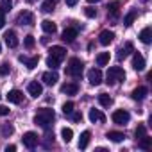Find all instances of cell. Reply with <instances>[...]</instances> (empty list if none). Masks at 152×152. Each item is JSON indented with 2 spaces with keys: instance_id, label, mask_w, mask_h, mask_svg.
Wrapping results in <instances>:
<instances>
[{
  "instance_id": "6da1fadb",
  "label": "cell",
  "mask_w": 152,
  "mask_h": 152,
  "mask_svg": "<svg viewBox=\"0 0 152 152\" xmlns=\"http://www.w3.org/2000/svg\"><path fill=\"white\" fill-rule=\"evenodd\" d=\"M54 118H56L54 111L48 109V107H43V109H39L38 115L34 116V124L39 125V127H43V129H48V125L54 122Z\"/></svg>"
},
{
  "instance_id": "7a4b0ae2",
  "label": "cell",
  "mask_w": 152,
  "mask_h": 152,
  "mask_svg": "<svg viewBox=\"0 0 152 152\" xmlns=\"http://www.w3.org/2000/svg\"><path fill=\"white\" fill-rule=\"evenodd\" d=\"M106 79H107V81H106L107 84L124 83V81H125V72H124V68H120V66H111V68L107 70Z\"/></svg>"
},
{
  "instance_id": "3957f363",
  "label": "cell",
  "mask_w": 152,
  "mask_h": 152,
  "mask_svg": "<svg viewBox=\"0 0 152 152\" xmlns=\"http://www.w3.org/2000/svg\"><path fill=\"white\" fill-rule=\"evenodd\" d=\"M84 70V63L79 57H72L68 63V73L73 75V77H81V73Z\"/></svg>"
},
{
  "instance_id": "277c9868",
  "label": "cell",
  "mask_w": 152,
  "mask_h": 152,
  "mask_svg": "<svg viewBox=\"0 0 152 152\" xmlns=\"http://www.w3.org/2000/svg\"><path fill=\"white\" fill-rule=\"evenodd\" d=\"M111 118H113V122H115V124H118V125H125V124L131 120V115H129L125 109H116V111L113 113V116H111Z\"/></svg>"
},
{
  "instance_id": "5b68a950",
  "label": "cell",
  "mask_w": 152,
  "mask_h": 152,
  "mask_svg": "<svg viewBox=\"0 0 152 152\" xmlns=\"http://www.w3.org/2000/svg\"><path fill=\"white\" fill-rule=\"evenodd\" d=\"M16 23H20V25H34V15L31 11H22L16 16Z\"/></svg>"
},
{
  "instance_id": "8992f818",
  "label": "cell",
  "mask_w": 152,
  "mask_h": 152,
  "mask_svg": "<svg viewBox=\"0 0 152 152\" xmlns=\"http://www.w3.org/2000/svg\"><path fill=\"white\" fill-rule=\"evenodd\" d=\"M22 143H23L27 148H34V147L38 145V134H36V132H32V131L25 132V134H23V138H22Z\"/></svg>"
},
{
  "instance_id": "52a82bcc",
  "label": "cell",
  "mask_w": 152,
  "mask_h": 152,
  "mask_svg": "<svg viewBox=\"0 0 152 152\" xmlns=\"http://www.w3.org/2000/svg\"><path fill=\"white\" fill-rule=\"evenodd\" d=\"M88 81H90L91 86H99V84L102 83V72H100L99 68H91V70L88 72Z\"/></svg>"
},
{
  "instance_id": "ba28073f",
  "label": "cell",
  "mask_w": 152,
  "mask_h": 152,
  "mask_svg": "<svg viewBox=\"0 0 152 152\" xmlns=\"http://www.w3.org/2000/svg\"><path fill=\"white\" fill-rule=\"evenodd\" d=\"M75 38H77V27H66L61 34V39L66 41V43H72Z\"/></svg>"
},
{
  "instance_id": "9c48e42d",
  "label": "cell",
  "mask_w": 152,
  "mask_h": 152,
  "mask_svg": "<svg viewBox=\"0 0 152 152\" xmlns=\"http://www.w3.org/2000/svg\"><path fill=\"white\" fill-rule=\"evenodd\" d=\"M27 91H29V95H31V97L38 99V97L43 93V86H41L38 81H32V83H29V86H27Z\"/></svg>"
},
{
  "instance_id": "30bf717a",
  "label": "cell",
  "mask_w": 152,
  "mask_h": 152,
  "mask_svg": "<svg viewBox=\"0 0 152 152\" xmlns=\"http://www.w3.org/2000/svg\"><path fill=\"white\" fill-rule=\"evenodd\" d=\"M132 68H134L136 72L145 70V57H143L140 52H134V56H132Z\"/></svg>"
},
{
  "instance_id": "8fae6325",
  "label": "cell",
  "mask_w": 152,
  "mask_h": 152,
  "mask_svg": "<svg viewBox=\"0 0 152 152\" xmlns=\"http://www.w3.org/2000/svg\"><path fill=\"white\" fill-rule=\"evenodd\" d=\"M113 39H115V32H113V31H102V32L99 34V43L104 45V47H107Z\"/></svg>"
},
{
  "instance_id": "7c38bea8",
  "label": "cell",
  "mask_w": 152,
  "mask_h": 152,
  "mask_svg": "<svg viewBox=\"0 0 152 152\" xmlns=\"http://www.w3.org/2000/svg\"><path fill=\"white\" fill-rule=\"evenodd\" d=\"M29 70H34L36 66H38V63H39V56H32V57H25V56H20L18 57Z\"/></svg>"
},
{
  "instance_id": "4fadbf2b",
  "label": "cell",
  "mask_w": 152,
  "mask_h": 152,
  "mask_svg": "<svg viewBox=\"0 0 152 152\" xmlns=\"http://www.w3.org/2000/svg\"><path fill=\"white\" fill-rule=\"evenodd\" d=\"M50 56L56 57L57 61H61V59L66 57V48H63V47H59V45H54V47L50 48Z\"/></svg>"
},
{
  "instance_id": "5bb4252c",
  "label": "cell",
  "mask_w": 152,
  "mask_h": 152,
  "mask_svg": "<svg viewBox=\"0 0 152 152\" xmlns=\"http://www.w3.org/2000/svg\"><path fill=\"white\" fill-rule=\"evenodd\" d=\"M7 100H9L11 104H20V102L23 100V93H22L20 90H11V91L7 93Z\"/></svg>"
},
{
  "instance_id": "9a60e30c",
  "label": "cell",
  "mask_w": 152,
  "mask_h": 152,
  "mask_svg": "<svg viewBox=\"0 0 152 152\" xmlns=\"http://www.w3.org/2000/svg\"><path fill=\"white\" fill-rule=\"evenodd\" d=\"M41 79H43V83L48 84V86H54V84L59 81V77H57V73H56V72H45Z\"/></svg>"
},
{
  "instance_id": "2e32d148",
  "label": "cell",
  "mask_w": 152,
  "mask_h": 152,
  "mask_svg": "<svg viewBox=\"0 0 152 152\" xmlns=\"http://www.w3.org/2000/svg\"><path fill=\"white\" fill-rule=\"evenodd\" d=\"M138 38H140V41H141V43L150 45V43H152V29H150V27H145V29L140 32V36H138Z\"/></svg>"
},
{
  "instance_id": "e0dca14e",
  "label": "cell",
  "mask_w": 152,
  "mask_h": 152,
  "mask_svg": "<svg viewBox=\"0 0 152 152\" xmlns=\"http://www.w3.org/2000/svg\"><path fill=\"white\" fill-rule=\"evenodd\" d=\"M4 38H6V43H7L9 48H15V47L18 45V38H16V32H15V31H7V32L4 34Z\"/></svg>"
},
{
  "instance_id": "ac0fdd59",
  "label": "cell",
  "mask_w": 152,
  "mask_h": 152,
  "mask_svg": "<svg viewBox=\"0 0 152 152\" xmlns=\"http://www.w3.org/2000/svg\"><path fill=\"white\" fill-rule=\"evenodd\" d=\"M61 91H63V93H66V95H77L79 86L75 84V83H66V84H63V86H61Z\"/></svg>"
},
{
  "instance_id": "d6986e66",
  "label": "cell",
  "mask_w": 152,
  "mask_h": 152,
  "mask_svg": "<svg viewBox=\"0 0 152 152\" xmlns=\"http://www.w3.org/2000/svg\"><path fill=\"white\" fill-rule=\"evenodd\" d=\"M131 52H134V45H132L131 41H127V43H125V45L118 50V59H125Z\"/></svg>"
},
{
  "instance_id": "ffe728a7",
  "label": "cell",
  "mask_w": 152,
  "mask_h": 152,
  "mask_svg": "<svg viewBox=\"0 0 152 152\" xmlns=\"http://www.w3.org/2000/svg\"><path fill=\"white\" fill-rule=\"evenodd\" d=\"M90 120L95 124V122H106V116H104V113L100 111V109H90Z\"/></svg>"
},
{
  "instance_id": "44dd1931",
  "label": "cell",
  "mask_w": 152,
  "mask_h": 152,
  "mask_svg": "<svg viewBox=\"0 0 152 152\" xmlns=\"http://www.w3.org/2000/svg\"><path fill=\"white\" fill-rule=\"evenodd\" d=\"M41 29H43L47 34H54V32L57 31V27H56V23H54L52 20H43V22H41Z\"/></svg>"
},
{
  "instance_id": "7402d4cb",
  "label": "cell",
  "mask_w": 152,
  "mask_h": 152,
  "mask_svg": "<svg viewBox=\"0 0 152 152\" xmlns=\"http://www.w3.org/2000/svg\"><path fill=\"white\" fill-rule=\"evenodd\" d=\"M147 93H148V90H147L145 86H140V88H136V90L132 91V99H134V100H143V99L147 97Z\"/></svg>"
},
{
  "instance_id": "603a6c76",
  "label": "cell",
  "mask_w": 152,
  "mask_h": 152,
  "mask_svg": "<svg viewBox=\"0 0 152 152\" xmlns=\"http://www.w3.org/2000/svg\"><path fill=\"white\" fill-rule=\"evenodd\" d=\"M90 138H91V132L90 131H84L79 138V148H86L88 143H90Z\"/></svg>"
},
{
  "instance_id": "cb8c5ba5",
  "label": "cell",
  "mask_w": 152,
  "mask_h": 152,
  "mask_svg": "<svg viewBox=\"0 0 152 152\" xmlns=\"http://www.w3.org/2000/svg\"><path fill=\"white\" fill-rule=\"evenodd\" d=\"M61 138H63L64 143H70L72 138H73V131H72L70 127H63V129H61Z\"/></svg>"
},
{
  "instance_id": "d4e9b609",
  "label": "cell",
  "mask_w": 152,
  "mask_h": 152,
  "mask_svg": "<svg viewBox=\"0 0 152 152\" xmlns=\"http://www.w3.org/2000/svg\"><path fill=\"white\" fill-rule=\"evenodd\" d=\"M118 9H120V2H111L107 6V15L113 16V18H116L118 16Z\"/></svg>"
},
{
  "instance_id": "484cf974",
  "label": "cell",
  "mask_w": 152,
  "mask_h": 152,
  "mask_svg": "<svg viewBox=\"0 0 152 152\" xmlns=\"http://www.w3.org/2000/svg\"><path fill=\"white\" fill-rule=\"evenodd\" d=\"M136 16H138V13H136L134 9H132V11H129V13L125 15V18H124V25H125V27H131V25H132V22L136 20Z\"/></svg>"
},
{
  "instance_id": "4316f807",
  "label": "cell",
  "mask_w": 152,
  "mask_h": 152,
  "mask_svg": "<svg viewBox=\"0 0 152 152\" xmlns=\"http://www.w3.org/2000/svg\"><path fill=\"white\" fill-rule=\"evenodd\" d=\"M150 145H152V138H148L147 134L140 138V143H138V147H140V148H143V150H148V148H150Z\"/></svg>"
},
{
  "instance_id": "83f0119b",
  "label": "cell",
  "mask_w": 152,
  "mask_h": 152,
  "mask_svg": "<svg viewBox=\"0 0 152 152\" xmlns=\"http://www.w3.org/2000/svg\"><path fill=\"white\" fill-rule=\"evenodd\" d=\"M56 9V0H45L41 4V11L43 13H52Z\"/></svg>"
},
{
  "instance_id": "f1b7e54d",
  "label": "cell",
  "mask_w": 152,
  "mask_h": 152,
  "mask_svg": "<svg viewBox=\"0 0 152 152\" xmlns=\"http://www.w3.org/2000/svg\"><path fill=\"white\" fill-rule=\"evenodd\" d=\"M107 63H109V52H100L97 56V64L99 66H106Z\"/></svg>"
},
{
  "instance_id": "f546056e",
  "label": "cell",
  "mask_w": 152,
  "mask_h": 152,
  "mask_svg": "<svg viewBox=\"0 0 152 152\" xmlns=\"http://www.w3.org/2000/svg\"><path fill=\"white\" fill-rule=\"evenodd\" d=\"M111 102H113V99H111L107 93H100V95H99V104H100V106L109 107V106H111Z\"/></svg>"
},
{
  "instance_id": "4dcf8cb0",
  "label": "cell",
  "mask_w": 152,
  "mask_h": 152,
  "mask_svg": "<svg viewBox=\"0 0 152 152\" xmlns=\"http://www.w3.org/2000/svg\"><path fill=\"white\" fill-rule=\"evenodd\" d=\"M107 138L111 140V141H122L124 138H125V134L124 132H118V131H111V132H107Z\"/></svg>"
},
{
  "instance_id": "1f68e13d",
  "label": "cell",
  "mask_w": 152,
  "mask_h": 152,
  "mask_svg": "<svg viewBox=\"0 0 152 152\" xmlns=\"http://www.w3.org/2000/svg\"><path fill=\"white\" fill-rule=\"evenodd\" d=\"M13 7V0H2V4H0V9H2L4 13H9Z\"/></svg>"
},
{
  "instance_id": "d6a6232c",
  "label": "cell",
  "mask_w": 152,
  "mask_h": 152,
  "mask_svg": "<svg viewBox=\"0 0 152 152\" xmlns=\"http://www.w3.org/2000/svg\"><path fill=\"white\" fill-rule=\"evenodd\" d=\"M34 43H36L34 36L27 34V36H25V39H23V45H25V48H32V47H34Z\"/></svg>"
},
{
  "instance_id": "836d02e7",
  "label": "cell",
  "mask_w": 152,
  "mask_h": 152,
  "mask_svg": "<svg viewBox=\"0 0 152 152\" xmlns=\"http://www.w3.org/2000/svg\"><path fill=\"white\" fill-rule=\"evenodd\" d=\"M59 63H61V61H57V59H56V57H52V56L47 59V66H50L52 70H57V68H59Z\"/></svg>"
},
{
  "instance_id": "e575fe53",
  "label": "cell",
  "mask_w": 152,
  "mask_h": 152,
  "mask_svg": "<svg viewBox=\"0 0 152 152\" xmlns=\"http://www.w3.org/2000/svg\"><path fill=\"white\" fill-rule=\"evenodd\" d=\"M0 132H2V136H4V138H9V136L15 132V129H13V125H4Z\"/></svg>"
},
{
  "instance_id": "d590c367",
  "label": "cell",
  "mask_w": 152,
  "mask_h": 152,
  "mask_svg": "<svg viewBox=\"0 0 152 152\" xmlns=\"http://www.w3.org/2000/svg\"><path fill=\"white\" fill-rule=\"evenodd\" d=\"M134 134H136V138H138V140H140L141 136H145V134H147V129H145V125H143V124H140V125L136 127Z\"/></svg>"
},
{
  "instance_id": "8d00e7d4",
  "label": "cell",
  "mask_w": 152,
  "mask_h": 152,
  "mask_svg": "<svg viewBox=\"0 0 152 152\" xmlns=\"http://www.w3.org/2000/svg\"><path fill=\"white\" fill-rule=\"evenodd\" d=\"M63 113L64 115H72L73 113V102H64L63 104Z\"/></svg>"
},
{
  "instance_id": "74e56055",
  "label": "cell",
  "mask_w": 152,
  "mask_h": 152,
  "mask_svg": "<svg viewBox=\"0 0 152 152\" xmlns=\"http://www.w3.org/2000/svg\"><path fill=\"white\" fill-rule=\"evenodd\" d=\"M11 72V66L7 64V63H2L0 64V77H4V75H7Z\"/></svg>"
},
{
  "instance_id": "f35d334b",
  "label": "cell",
  "mask_w": 152,
  "mask_h": 152,
  "mask_svg": "<svg viewBox=\"0 0 152 152\" xmlns=\"http://www.w3.org/2000/svg\"><path fill=\"white\" fill-rule=\"evenodd\" d=\"M84 15H86L88 18H95V16H97V11H95L93 7H86V9H84Z\"/></svg>"
},
{
  "instance_id": "ab89813d",
  "label": "cell",
  "mask_w": 152,
  "mask_h": 152,
  "mask_svg": "<svg viewBox=\"0 0 152 152\" xmlns=\"http://www.w3.org/2000/svg\"><path fill=\"white\" fill-rule=\"evenodd\" d=\"M4 25H6V13L0 9V29H2Z\"/></svg>"
},
{
  "instance_id": "60d3db41",
  "label": "cell",
  "mask_w": 152,
  "mask_h": 152,
  "mask_svg": "<svg viewBox=\"0 0 152 152\" xmlns=\"http://www.w3.org/2000/svg\"><path fill=\"white\" fill-rule=\"evenodd\" d=\"M72 120L73 122H81L83 120V115L81 113H72Z\"/></svg>"
},
{
  "instance_id": "b9f144b4",
  "label": "cell",
  "mask_w": 152,
  "mask_h": 152,
  "mask_svg": "<svg viewBox=\"0 0 152 152\" xmlns=\"http://www.w3.org/2000/svg\"><path fill=\"white\" fill-rule=\"evenodd\" d=\"M6 115H9V107L0 106V116H6Z\"/></svg>"
},
{
  "instance_id": "7bdbcfd3",
  "label": "cell",
  "mask_w": 152,
  "mask_h": 152,
  "mask_svg": "<svg viewBox=\"0 0 152 152\" xmlns=\"http://www.w3.org/2000/svg\"><path fill=\"white\" fill-rule=\"evenodd\" d=\"M64 2H66V6L73 7V6H77V2H79V0H64Z\"/></svg>"
},
{
  "instance_id": "ee69618b",
  "label": "cell",
  "mask_w": 152,
  "mask_h": 152,
  "mask_svg": "<svg viewBox=\"0 0 152 152\" xmlns=\"http://www.w3.org/2000/svg\"><path fill=\"white\" fill-rule=\"evenodd\" d=\"M15 150H16L15 145H7V147H6V152H15Z\"/></svg>"
},
{
  "instance_id": "f6af8a7d",
  "label": "cell",
  "mask_w": 152,
  "mask_h": 152,
  "mask_svg": "<svg viewBox=\"0 0 152 152\" xmlns=\"http://www.w3.org/2000/svg\"><path fill=\"white\" fill-rule=\"evenodd\" d=\"M88 4H99V2H102V0H86Z\"/></svg>"
},
{
  "instance_id": "bcb514c9",
  "label": "cell",
  "mask_w": 152,
  "mask_h": 152,
  "mask_svg": "<svg viewBox=\"0 0 152 152\" xmlns=\"http://www.w3.org/2000/svg\"><path fill=\"white\" fill-rule=\"evenodd\" d=\"M27 4H34V2H38V0H25Z\"/></svg>"
},
{
  "instance_id": "7dc6e473",
  "label": "cell",
  "mask_w": 152,
  "mask_h": 152,
  "mask_svg": "<svg viewBox=\"0 0 152 152\" xmlns=\"http://www.w3.org/2000/svg\"><path fill=\"white\" fill-rule=\"evenodd\" d=\"M0 52H2V43H0Z\"/></svg>"
}]
</instances>
